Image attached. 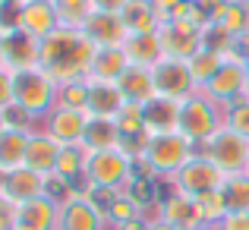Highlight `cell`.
<instances>
[{"label":"cell","instance_id":"obj_8","mask_svg":"<svg viewBox=\"0 0 249 230\" xmlns=\"http://www.w3.org/2000/svg\"><path fill=\"white\" fill-rule=\"evenodd\" d=\"M158 38H161V48H164V57L189 60L205 44V25L189 22V19H180V16H167L158 29Z\"/></svg>","mask_w":249,"mask_h":230},{"label":"cell","instance_id":"obj_27","mask_svg":"<svg viewBox=\"0 0 249 230\" xmlns=\"http://www.w3.org/2000/svg\"><path fill=\"white\" fill-rule=\"evenodd\" d=\"M120 126L117 120H107V117H91L89 129H85V142L82 145L89 152H104V148H120Z\"/></svg>","mask_w":249,"mask_h":230},{"label":"cell","instance_id":"obj_24","mask_svg":"<svg viewBox=\"0 0 249 230\" xmlns=\"http://www.w3.org/2000/svg\"><path fill=\"white\" fill-rule=\"evenodd\" d=\"M129 70V57L123 48H98L89 67V79L95 82H117Z\"/></svg>","mask_w":249,"mask_h":230},{"label":"cell","instance_id":"obj_37","mask_svg":"<svg viewBox=\"0 0 249 230\" xmlns=\"http://www.w3.org/2000/svg\"><path fill=\"white\" fill-rule=\"evenodd\" d=\"M214 230H249V212H231Z\"/></svg>","mask_w":249,"mask_h":230},{"label":"cell","instance_id":"obj_23","mask_svg":"<svg viewBox=\"0 0 249 230\" xmlns=\"http://www.w3.org/2000/svg\"><path fill=\"white\" fill-rule=\"evenodd\" d=\"M120 19L126 22L129 35H158L161 22H164V16L155 10L152 0H129L126 10L120 13Z\"/></svg>","mask_w":249,"mask_h":230},{"label":"cell","instance_id":"obj_46","mask_svg":"<svg viewBox=\"0 0 249 230\" xmlns=\"http://www.w3.org/2000/svg\"><path fill=\"white\" fill-rule=\"evenodd\" d=\"M22 3H51V0H19V6Z\"/></svg>","mask_w":249,"mask_h":230},{"label":"cell","instance_id":"obj_2","mask_svg":"<svg viewBox=\"0 0 249 230\" xmlns=\"http://www.w3.org/2000/svg\"><path fill=\"white\" fill-rule=\"evenodd\" d=\"M199 155V145L186 139L183 133H161V136H148L145 152L136 161V177H174L180 174V167H186L193 158Z\"/></svg>","mask_w":249,"mask_h":230},{"label":"cell","instance_id":"obj_4","mask_svg":"<svg viewBox=\"0 0 249 230\" xmlns=\"http://www.w3.org/2000/svg\"><path fill=\"white\" fill-rule=\"evenodd\" d=\"M221 126H224V107L205 91H196L186 101H180V133L193 145H205Z\"/></svg>","mask_w":249,"mask_h":230},{"label":"cell","instance_id":"obj_6","mask_svg":"<svg viewBox=\"0 0 249 230\" xmlns=\"http://www.w3.org/2000/svg\"><path fill=\"white\" fill-rule=\"evenodd\" d=\"M224 177H227V174L218 167V164L208 161V158L199 152L193 161L186 164V167H180V174L170 177V189H174V193L189 195V199H199V195H205V193L221 189Z\"/></svg>","mask_w":249,"mask_h":230},{"label":"cell","instance_id":"obj_20","mask_svg":"<svg viewBox=\"0 0 249 230\" xmlns=\"http://www.w3.org/2000/svg\"><path fill=\"white\" fill-rule=\"evenodd\" d=\"M117 88H120L123 101L126 104H148L158 91H155V76L148 67H136L129 63V70L117 79Z\"/></svg>","mask_w":249,"mask_h":230},{"label":"cell","instance_id":"obj_19","mask_svg":"<svg viewBox=\"0 0 249 230\" xmlns=\"http://www.w3.org/2000/svg\"><path fill=\"white\" fill-rule=\"evenodd\" d=\"M145 114V133L161 136V133H180V101L155 95L148 104H142Z\"/></svg>","mask_w":249,"mask_h":230},{"label":"cell","instance_id":"obj_31","mask_svg":"<svg viewBox=\"0 0 249 230\" xmlns=\"http://www.w3.org/2000/svg\"><path fill=\"white\" fill-rule=\"evenodd\" d=\"M221 195H224L231 212H249V177L246 174H227L221 183Z\"/></svg>","mask_w":249,"mask_h":230},{"label":"cell","instance_id":"obj_43","mask_svg":"<svg viewBox=\"0 0 249 230\" xmlns=\"http://www.w3.org/2000/svg\"><path fill=\"white\" fill-rule=\"evenodd\" d=\"M0 67H6V51H3V32H0Z\"/></svg>","mask_w":249,"mask_h":230},{"label":"cell","instance_id":"obj_16","mask_svg":"<svg viewBox=\"0 0 249 230\" xmlns=\"http://www.w3.org/2000/svg\"><path fill=\"white\" fill-rule=\"evenodd\" d=\"M57 221H60V205L48 195H38V199L16 205V227L13 230H57Z\"/></svg>","mask_w":249,"mask_h":230},{"label":"cell","instance_id":"obj_40","mask_svg":"<svg viewBox=\"0 0 249 230\" xmlns=\"http://www.w3.org/2000/svg\"><path fill=\"white\" fill-rule=\"evenodd\" d=\"M129 0H95V10L98 13H123Z\"/></svg>","mask_w":249,"mask_h":230},{"label":"cell","instance_id":"obj_39","mask_svg":"<svg viewBox=\"0 0 249 230\" xmlns=\"http://www.w3.org/2000/svg\"><path fill=\"white\" fill-rule=\"evenodd\" d=\"M152 3H155V10H158L161 16L167 19V16H174V13L180 10V6L186 3V0H152Z\"/></svg>","mask_w":249,"mask_h":230},{"label":"cell","instance_id":"obj_22","mask_svg":"<svg viewBox=\"0 0 249 230\" xmlns=\"http://www.w3.org/2000/svg\"><path fill=\"white\" fill-rule=\"evenodd\" d=\"M85 82H89V117L117 120V114L126 107L117 82H95V79H85Z\"/></svg>","mask_w":249,"mask_h":230},{"label":"cell","instance_id":"obj_30","mask_svg":"<svg viewBox=\"0 0 249 230\" xmlns=\"http://www.w3.org/2000/svg\"><path fill=\"white\" fill-rule=\"evenodd\" d=\"M214 22H221L233 38H249V0H227Z\"/></svg>","mask_w":249,"mask_h":230},{"label":"cell","instance_id":"obj_15","mask_svg":"<svg viewBox=\"0 0 249 230\" xmlns=\"http://www.w3.org/2000/svg\"><path fill=\"white\" fill-rule=\"evenodd\" d=\"M48 193V177L35 174V170L29 167H19L13 170V174L0 177V195H3L6 202H13V205H22V202L29 199H38V195Z\"/></svg>","mask_w":249,"mask_h":230},{"label":"cell","instance_id":"obj_1","mask_svg":"<svg viewBox=\"0 0 249 230\" xmlns=\"http://www.w3.org/2000/svg\"><path fill=\"white\" fill-rule=\"evenodd\" d=\"M95 44L79 29H57L51 38L38 44V67L44 70L57 85L82 82L89 79V67L95 57Z\"/></svg>","mask_w":249,"mask_h":230},{"label":"cell","instance_id":"obj_3","mask_svg":"<svg viewBox=\"0 0 249 230\" xmlns=\"http://www.w3.org/2000/svg\"><path fill=\"white\" fill-rule=\"evenodd\" d=\"M13 107L29 114L32 120L48 117L57 107V82L41 67L13 70Z\"/></svg>","mask_w":249,"mask_h":230},{"label":"cell","instance_id":"obj_47","mask_svg":"<svg viewBox=\"0 0 249 230\" xmlns=\"http://www.w3.org/2000/svg\"><path fill=\"white\" fill-rule=\"evenodd\" d=\"M196 230H214V227H208V224H202V227H196Z\"/></svg>","mask_w":249,"mask_h":230},{"label":"cell","instance_id":"obj_38","mask_svg":"<svg viewBox=\"0 0 249 230\" xmlns=\"http://www.w3.org/2000/svg\"><path fill=\"white\" fill-rule=\"evenodd\" d=\"M13 227H16V205L0 195V230H13Z\"/></svg>","mask_w":249,"mask_h":230},{"label":"cell","instance_id":"obj_33","mask_svg":"<svg viewBox=\"0 0 249 230\" xmlns=\"http://www.w3.org/2000/svg\"><path fill=\"white\" fill-rule=\"evenodd\" d=\"M57 104L60 107H73V110H89V82H67L57 85Z\"/></svg>","mask_w":249,"mask_h":230},{"label":"cell","instance_id":"obj_49","mask_svg":"<svg viewBox=\"0 0 249 230\" xmlns=\"http://www.w3.org/2000/svg\"><path fill=\"white\" fill-rule=\"evenodd\" d=\"M243 174H246V177H249V161H246V170H243Z\"/></svg>","mask_w":249,"mask_h":230},{"label":"cell","instance_id":"obj_9","mask_svg":"<svg viewBox=\"0 0 249 230\" xmlns=\"http://www.w3.org/2000/svg\"><path fill=\"white\" fill-rule=\"evenodd\" d=\"M202 91L212 101H218L221 107H231V104L249 98V76H246V67H243V57H227Z\"/></svg>","mask_w":249,"mask_h":230},{"label":"cell","instance_id":"obj_13","mask_svg":"<svg viewBox=\"0 0 249 230\" xmlns=\"http://www.w3.org/2000/svg\"><path fill=\"white\" fill-rule=\"evenodd\" d=\"M85 38H89L95 48H123L129 38L126 22L120 19V13H91L89 22L82 25Z\"/></svg>","mask_w":249,"mask_h":230},{"label":"cell","instance_id":"obj_11","mask_svg":"<svg viewBox=\"0 0 249 230\" xmlns=\"http://www.w3.org/2000/svg\"><path fill=\"white\" fill-rule=\"evenodd\" d=\"M89 120H91L89 110H73V107H60V104H57V107L44 117V133H48L51 139H57L60 145H82Z\"/></svg>","mask_w":249,"mask_h":230},{"label":"cell","instance_id":"obj_21","mask_svg":"<svg viewBox=\"0 0 249 230\" xmlns=\"http://www.w3.org/2000/svg\"><path fill=\"white\" fill-rule=\"evenodd\" d=\"M32 133L35 129H19V126H6L0 133V177L25 167V148H29Z\"/></svg>","mask_w":249,"mask_h":230},{"label":"cell","instance_id":"obj_14","mask_svg":"<svg viewBox=\"0 0 249 230\" xmlns=\"http://www.w3.org/2000/svg\"><path fill=\"white\" fill-rule=\"evenodd\" d=\"M155 221L170 224V227H180V230L202 227V214H199L196 199H189V195H183V193H174V189H170L167 195H161V202H158V218H155Z\"/></svg>","mask_w":249,"mask_h":230},{"label":"cell","instance_id":"obj_12","mask_svg":"<svg viewBox=\"0 0 249 230\" xmlns=\"http://www.w3.org/2000/svg\"><path fill=\"white\" fill-rule=\"evenodd\" d=\"M16 29L22 35H29L32 41L41 44L44 38H51L60 29V19L54 13V3H22L16 13Z\"/></svg>","mask_w":249,"mask_h":230},{"label":"cell","instance_id":"obj_32","mask_svg":"<svg viewBox=\"0 0 249 230\" xmlns=\"http://www.w3.org/2000/svg\"><path fill=\"white\" fill-rule=\"evenodd\" d=\"M196 205H199V214H202V224L208 227H218L221 221L231 214V208H227L224 195H221V189H214V193H205L196 199Z\"/></svg>","mask_w":249,"mask_h":230},{"label":"cell","instance_id":"obj_36","mask_svg":"<svg viewBox=\"0 0 249 230\" xmlns=\"http://www.w3.org/2000/svg\"><path fill=\"white\" fill-rule=\"evenodd\" d=\"M13 107V70L0 67V110Z\"/></svg>","mask_w":249,"mask_h":230},{"label":"cell","instance_id":"obj_48","mask_svg":"<svg viewBox=\"0 0 249 230\" xmlns=\"http://www.w3.org/2000/svg\"><path fill=\"white\" fill-rule=\"evenodd\" d=\"M3 6H6V0H0V13H3Z\"/></svg>","mask_w":249,"mask_h":230},{"label":"cell","instance_id":"obj_26","mask_svg":"<svg viewBox=\"0 0 249 230\" xmlns=\"http://www.w3.org/2000/svg\"><path fill=\"white\" fill-rule=\"evenodd\" d=\"M123 51H126L129 63H136V67H148L152 70L155 63L164 60V48H161L158 35H129L126 44H123Z\"/></svg>","mask_w":249,"mask_h":230},{"label":"cell","instance_id":"obj_10","mask_svg":"<svg viewBox=\"0 0 249 230\" xmlns=\"http://www.w3.org/2000/svg\"><path fill=\"white\" fill-rule=\"evenodd\" d=\"M155 76V91L161 98H170V101H186L189 95L199 91L193 73H189V63L186 60H174V57H164L161 63L152 67Z\"/></svg>","mask_w":249,"mask_h":230},{"label":"cell","instance_id":"obj_17","mask_svg":"<svg viewBox=\"0 0 249 230\" xmlns=\"http://www.w3.org/2000/svg\"><path fill=\"white\" fill-rule=\"evenodd\" d=\"M104 227H107V221L95 212V205L82 193H76L73 199H67L60 205L57 230H104Z\"/></svg>","mask_w":249,"mask_h":230},{"label":"cell","instance_id":"obj_25","mask_svg":"<svg viewBox=\"0 0 249 230\" xmlns=\"http://www.w3.org/2000/svg\"><path fill=\"white\" fill-rule=\"evenodd\" d=\"M3 51H6V67L10 70L38 67V41H32L19 29L3 32Z\"/></svg>","mask_w":249,"mask_h":230},{"label":"cell","instance_id":"obj_34","mask_svg":"<svg viewBox=\"0 0 249 230\" xmlns=\"http://www.w3.org/2000/svg\"><path fill=\"white\" fill-rule=\"evenodd\" d=\"M82 195L95 205V212L107 221L110 218V208H114V202H117V195H120V193H117V189H104V186H85Z\"/></svg>","mask_w":249,"mask_h":230},{"label":"cell","instance_id":"obj_42","mask_svg":"<svg viewBox=\"0 0 249 230\" xmlns=\"http://www.w3.org/2000/svg\"><path fill=\"white\" fill-rule=\"evenodd\" d=\"M148 230H180V227H170V224H161V221H148Z\"/></svg>","mask_w":249,"mask_h":230},{"label":"cell","instance_id":"obj_18","mask_svg":"<svg viewBox=\"0 0 249 230\" xmlns=\"http://www.w3.org/2000/svg\"><path fill=\"white\" fill-rule=\"evenodd\" d=\"M60 142L51 139L44 129H35L29 136V148H25V167L35 170L41 177H51L57 174V158H60Z\"/></svg>","mask_w":249,"mask_h":230},{"label":"cell","instance_id":"obj_45","mask_svg":"<svg viewBox=\"0 0 249 230\" xmlns=\"http://www.w3.org/2000/svg\"><path fill=\"white\" fill-rule=\"evenodd\" d=\"M243 67H246V76H249V48H246V54H243Z\"/></svg>","mask_w":249,"mask_h":230},{"label":"cell","instance_id":"obj_5","mask_svg":"<svg viewBox=\"0 0 249 230\" xmlns=\"http://www.w3.org/2000/svg\"><path fill=\"white\" fill-rule=\"evenodd\" d=\"M136 180V161L120 148H104V152H89L85 161V186H104V189H123Z\"/></svg>","mask_w":249,"mask_h":230},{"label":"cell","instance_id":"obj_41","mask_svg":"<svg viewBox=\"0 0 249 230\" xmlns=\"http://www.w3.org/2000/svg\"><path fill=\"white\" fill-rule=\"evenodd\" d=\"M114 230H148V221L136 218V221H129V224H123V227H114Z\"/></svg>","mask_w":249,"mask_h":230},{"label":"cell","instance_id":"obj_28","mask_svg":"<svg viewBox=\"0 0 249 230\" xmlns=\"http://www.w3.org/2000/svg\"><path fill=\"white\" fill-rule=\"evenodd\" d=\"M224 60H227L224 54H218V51L205 48V44H202V48H199V51H196V54L186 60V63H189V73H193L196 85H199V91L205 88L208 82H212V76L221 70V63H224Z\"/></svg>","mask_w":249,"mask_h":230},{"label":"cell","instance_id":"obj_7","mask_svg":"<svg viewBox=\"0 0 249 230\" xmlns=\"http://www.w3.org/2000/svg\"><path fill=\"white\" fill-rule=\"evenodd\" d=\"M199 152L214 161L224 174H243L249 161V139L240 133H233L231 126H221L205 145H199Z\"/></svg>","mask_w":249,"mask_h":230},{"label":"cell","instance_id":"obj_44","mask_svg":"<svg viewBox=\"0 0 249 230\" xmlns=\"http://www.w3.org/2000/svg\"><path fill=\"white\" fill-rule=\"evenodd\" d=\"M6 129V110H0V133Z\"/></svg>","mask_w":249,"mask_h":230},{"label":"cell","instance_id":"obj_29","mask_svg":"<svg viewBox=\"0 0 249 230\" xmlns=\"http://www.w3.org/2000/svg\"><path fill=\"white\" fill-rule=\"evenodd\" d=\"M54 13L60 19V29H79L89 22V16L95 13V0H51Z\"/></svg>","mask_w":249,"mask_h":230},{"label":"cell","instance_id":"obj_35","mask_svg":"<svg viewBox=\"0 0 249 230\" xmlns=\"http://www.w3.org/2000/svg\"><path fill=\"white\" fill-rule=\"evenodd\" d=\"M224 126H231L233 133H240V136L249 139V98L224 107Z\"/></svg>","mask_w":249,"mask_h":230}]
</instances>
